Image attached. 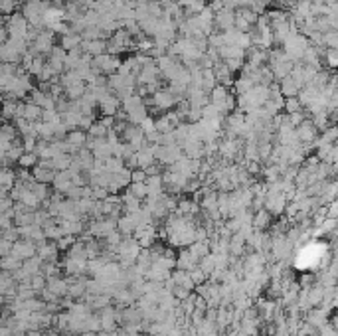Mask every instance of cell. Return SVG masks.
<instances>
[{"label": "cell", "mask_w": 338, "mask_h": 336, "mask_svg": "<svg viewBox=\"0 0 338 336\" xmlns=\"http://www.w3.org/2000/svg\"><path fill=\"white\" fill-rule=\"evenodd\" d=\"M50 4H52L50 0L48 2L46 0H26L20 10H22L24 18L30 22V26H34L38 30H46L44 28V14L50 8Z\"/></svg>", "instance_id": "1"}, {"label": "cell", "mask_w": 338, "mask_h": 336, "mask_svg": "<svg viewBox=\"0 0 338 336\" xmlns=\"http://www.w3.org/2000/svg\"><path fill=\"white\" fill-rule=\"evenodd\" d=\"M123 109L127 111L129 121H131L133 125H141V123L149 117V105H147L145 97H141L139 93H135V95H131L129 99H125V101H123Z\"/></svg>", "instance_id": "2"}, {"label": "cell", "mask_w": 338, "mask_h": 336, "mask_svg": "<svg viewBox=\"0 0 338 336\" xmlns=\"http://www.w3.org/2000/svg\"><path fill=\"white\" fill-rule=\"evenodd\" d=\"M56 42V34L50 30V28H46V30H42L40 34H38V38L30 44V52L34 54V56H48L52 50H54V44Z\"/></svg>", "instance_id": "3"}, {"label": "cell", "mask_w": 338, "mask_h": 336, "mask_svg": "<svg viewBox=\"0 0 338 336\" xmlns=\"http://www.w3.org/2000/svg\"><path fill=\"white\" fill-rule=\"evenodd\" d=\"M151 107H155V111H161V113H169L170 109H176V105H178V99L172 95L169 91V87L167 89H159L157 93H153V97L151 99H145Z\"/></svg>", "instance_id": "4"}, {"label": "cell", "mask_w": 338, "mask_h": 336, "mask_svg": "<svg viewBox=\"0 0 338 336\" xmlns=\"http://www.w3.org/2000/svg\"><path fill=\"white\" fill-rule=\"evenodd\" d=\"M4 26L10 32V38H26L30 30V22L24 18V14L14 12L12 16H4Z\"/></svg>", "instance_id": "5"}, {"label": "cell", "mask_w": 338, "mask_h": 336, "mask_svg": "<svg viewBox=\"0 0 338 336\" xmlns=\"http://www.w3.org/2000/svg\"><path fill=\"white\" fill-rule=\"evenodd\" d=\"M155 155H157V161L165 167H172L176 165L182 157H184V151L180 145H172V147H167V145H155Z\"/></svg>", "instance_id": "6"}, {"label": "cell", "mask_w": 338, "mask_h": 336, "mask_svg": "<svg viewBox=\"0 0 338 336\" xmlns=\"http://www.w3.org/2000/svg\"><path fill=\"white\" fill-rule=\"evenodd\" d=\"M121 65H123L121 57L113 56V54H103V56L93 57V67H97V69H99L101 73H105V75L117 73Z\"/></svg>", "instance_id": "7"}, {"label": "cell", "mask_w": 338, "mask_h": 336, "mask_svg": "<svg viewBox=\"0 0 338 336\" xmlns=\"http://www.w3.org/2000/svg\"><path fill=\"white\" fill-rule=\"evenodd\" d=\"M32 174H34V180H36V182H42V184H54L57 170L54 168L52 161H40L38 167L32 168Z\"/></svg>", "instance_id": "8"}, {"label": "cell", "mask_w": 338, "mask_h": 336, "mask_svg": "<svg viewBox=\"0 0 338 336\" xmlns=\"http://www.w3.org/2000/svg\"><path fill=\"white\" fill-rule=\"evenodd\" d=\"M30 101H34L36 105H40L44 111H54L57 105V97H54L48 89H34Z\"/></svg>", "instance_id": "9"}, {"label": "cell", "mask_w": 338, "mask_h": 336, "mask_svg": "<svg viewBox=\"0 0 338 336\" xmlns=\"http://www.w3.org/2000/svg\"><path fill=\"white\" fill-rule=\"evenodd\" d=\"M161 69H159V65H157V59L153 61V63H149V65H145L143 69H141V73H139V87L141 85H153V83H161Z\"/></svg>", "instance_id": "10"}, {"label": "cell", "mask_w": 338, "mask_h": 336, "mask_svg": "<svg viewBox=\"0 0 338 336\" xmlns=\"http://www.w3.org/2000/svg\"><path fill=\"white\" fill-rule=\"evenodd\" d=\"M235 10L224 8L220 12H216V32H227L235 28Z\"/></svg>", "instance_id": "11"}, {"label": "cell", "mask_w": 338, "mask_h": 336, "mask_svg": "<svg viewBox=\"0 0 338 336\" xmlns=\"http://www.w3.org/2000/svg\"><path fill=\"white\" fill-rule=\"evenodd\" d=\"M180 117L176 113H163L159 119H157V131L163 133V135H169V133H174L176 127L180 125Z\"/></svg>", "instance_id": "12"}, {"label": "cell", "mask_w": 338, "mask_h": 336, "mask_svg": "<svg viewBox=\"0 0 338 336\" xmlns=\"http://www.w3.org/2000/svg\"><path fill=\"white\" fill-rule=\"evenodd\" d=\"M229 95H231V93H229V87L220 85V83H218V85L214 87V91L210 93V103H212V105H216L220 111L224 113L225 117H227L225 105H227V99H229Z\"/></svg>", "instance_id": "13"}, {"label": "cell", "mask_w": 338, "mask_h": 336, "mask_svg": "<svg viewBox=\"0 0 338 336\" xmlns=\"http://www.w3.org/2000/svg\"><path fill=\"white\" fill-rule=\"evenodd\" d=\"M214 73H216V77H218V83L220 85H225V87H229V85H233L235 83V77H233V71L225 65L224 59H218L216 63H214Z\"/></svg>", "instance_id": "14"}, {"label": "cell", "mask_w": 338, "mask_h": 336, "mask_svg": "<svg viewBox=\"0 0 338 336\" xmlns=\"http://www.w3.org/2000/svg\"><path fill=\"white\" fill-rule=\"evenodd\" d=\"M18 182V170L10 167H4L0 172V188H2V196H8V192L16 186Z\"/></svg>", "instance_id": "15"}, {"label": "cell", "mask_w": 338, "mask_h": 336, "mask_svg": "<svg viewBox=\"0 0 338 336\" xmlns=\"http://www.w3.org/2000/svg\"><path fill=\"white\" fill-rule=\"evenodd\" d=\"M157 163V155H155V145H145L139 153H137V167L139 168H149V167H153Z\"/></svg>", "instance_id": "16"}, {"label": "cell", "mask_w": 338, "mask_h": 336, "mask_svg": "<svg viewBox=\"0 0 338 336\" xmlns=\"http://www.w3.org/2000/svg\"><path fill=\"white\" fill-rule=\"evenodd\" d=\"M73 176H71V170H59L56 174V180H54V188L59 194H67L71 188H73Z\"/></svg>", "instance_id": "17"}, {"label": "cell", "mask_w": 338, "mask_h": 336, "mask_svg": "<svg viewBox=\"0 0 338 336\" xmlns=\"http://www.w3.org/2000/svg\"><path fill=\"white\" fill-rule=\"evenodd\" d=\"M81 50H83V54H89L93 57L103 56V54H107V40H83Z\"/></svg>", "instance_id": "18"}, {"label": "cell", "mask_w": 338, "mask_h": 336, "mask_svg": "<svg viewBox=\"0 0 338 336\" xmlns=\"http://www.w3.org/2000/svg\"><path fill=\"white\" fill-rule=\"evenodd\" d=\"M121 107H123V101H121L117 95H111L109 99H105L103 103H99V111H101L103 117H115Z\"/></svg>", "instance_id": "19"}, {"label": "cell", "mask_w": 338, "mask_h": 336, "mask_svg": "<svg viewBox=\"0 0 338 336\" xmlns=\"http://www.w3.org/2000/svg\"><path fill=\"white\" fill-rule=\"evenodd\" d=\"M65 143L77 151L85 149V143H87V133L81 131V129H75V131H69L67 137H65Z\"/></svg>", "instance_id": "20"}, {"label": "cell", "mask_w": 338, "mask_h": 336, "mask_svg": "<svg viewBox=\"0 0 338 336\" xmlns=\"http://www.w3.org/2000/svg\"><path fill=\"white\" fill-rule=\"evenodd\" d=\"M81 42H83V36H81V34H73V32H69V34H65V36L59 38V46H61L65 52H71V50H75V48H81Z\"/></svg>", "instance_id": "21"}, {"label": "cell", "mask_w": 338, "mask_h": 336, "mask_svg": "<svg viewBox=\"0 0 338 336\" xmlns=\"http://www.w3.org/2000/svg\"><path fill=\"white\" fill-rule=\"evenodd\" d=\"M255 85H257V83H255L251 77L239 75V77L235 79V83H233V93H235V95H245V93H249Z\"/></svg>", "instance_id": "22"}, {"label": "cell", "mask_w": 338, "mask_h": 336, "mask_svg": "<svg viewBox=\"0 0 338 336\" xmlns=\"http://www.w3.org/2000/svg\"><path fill=\"white\" fill-rule=\"evenodd\" d=\"M0 59H2V63H22V54H18L12 46H8V44H2L0 46Z\"/></svg>", "instance_id": "23"}, {"label": "cell", "mask_w": 338, "mask_h": 336, "mask_svg": "<svg viewBox=\"0 0 338 336\" xmlns=\"http://www.w3.org/2000/svg\"><path fill=\"white\" fill-rule=\"evenodd\" d=\"M36 133L42 141H48V143L56 141V131H54V125H50V123L36 121Z\"/></svg>", "instance_id": "24"}, {"label": "cell", "mask_w": 338, "mask_h": 336, "mask_svg": "<svg viewBox=\"0 0 338 336\" xmlns=\"http://www.w3.org/2000/svg\"><path fill=\"white\" fill-rule=\"evenodd\" d=\"M267 59V50H263V48H259V46H251L249 50H247V61L249 63H253V65H257V67H263V61Z\"/></svg>", "instance_id": "25"}, {"label": "cell", "mask_w": 338, "mask_h": 336, "mask_svg": "<svg viewBox=\"0 0 338 336\" xmlns=\"http://www.w3.org/2000/svg\"><path fill=\"white\" fill-rule=\"evenodd\" d=\"M85 93H87V83H85V81H79V83H75V85L65 87V97L71 99V101L81 99Z\"/></svg>", "instance_id": "26"}, {"label": "cell", "mask_w": 338, "mask_h": 336, "mask_svg": "<svg viewBox=\"0 0 338 336\" xmlns=\"http://www.w3.org/2000/svg\"><path fill=\"white\" fill-rule=\"evenodd\" d=\"M42 115H44V109L40 105H36L34 101H28L26 103V111H24V119L36 123V121H42Z\"/></svg>", "instance_id": "27"}, {"label": "cell", "mask_w": 338, "mask_h": 336, "mask_svg": "<svg viewBox=\"0 0 338 336\" xmlns=\"http://www.w3.org/2000/svg\"><path fill=\"white\" fill-rule=\"evenodd\" d=\"M235 12H237V16H241V18H243L245 22H249L251 26H257V22H259V16H261V14H257V12L251 8V6H241V8H237Z\"/></svg>", "instance_id": "28"}, {"label": "cell", "mask_w": 338, "mask_h": 336, "mask_svg": "<svg viewBox=\"0 0 338 336\" xmlns=\"http://www.w3.org/2000/svg\"><path fill=\"white\" fill-rule=\"evenodd\" d=\"M71 163H73V155H67V153H59L54 157V161H52V165L56 168L57 172L59 170H69L71 168Z\"/></svg>", "instance_id": "29"}, {"label": "cell", "mask_w": 338, "mask_h": 336, "mask_svg": "<svg viewBox=\"0 0 338 336\" xmlns=\"http://www.w3.org/2000/svg\"><path fill=\"white\" fill-rule=\"evenodd\" d=\"M218 85V77L214 73V69H204V83H202V89L210 95L214 91V87Z\"/></svg>", "instance_id": "30"}, {"label": "cell", "mask_w": 338, "mask_h": 336, "mask_svg": "<svg viewBox=\"0 0 338 336\" xmlns=\"http://www.w3.org/2000/svg\"><path fill=\"white\" fill-rule=\"evenodd\" d=\"M38 163H40V157H38L36 153H24V155L20 157V161H18V167L32 170L34 167H38Z\"/></svg>", "instance_id": "31"}, {"label": "cell", "mask_w": 338, "mask_h": 336, "mask_svg": "<svg viewBox=\"0 0 338 336\" xmlns=\"http://www.w3.org/2000/svg\"><path fill=\"white\" fill-rule=\"evenodd\" d=\"M81 117H83V115L69 111V113H63V115H61V121H63V123L67 125V129H69V131H75V129H79Z\"/></svg>", "instance_id": "32"}, {"label": "cell", "mask_w": 338, "mask_h": 336, "mask_svg": "<svg viewBox=\"0 0 338 336\" xmlns=\"http://www.w3.org/2000/svg\"><path fill=\"white\" fill-rule=\"evenodd\" d=\"M123 202H125V208H127L129 212H133V214L141 210V200H139V198H137V196H135L131 190H129V192L123 196Z\"/></svg>", "instance_id": "33"}, {"label": "cell", "mask_w": 338, "mask_h": 336, "mask_svg": "<svg viewBox=\"0 0 338 336\" xmlns=\"http://www.w3.org/2000/svg\"><path fill=\"white\" fill-rule=\"evenodd\" d=\"M93 157H95L97 161H109L113 157V149L111 145H109V141H105L101 147H97V149L93 151Z\"/></svg>", "instance_id": "34"}, {"label": "cell", "mask_w": 338, "mask_h": 336, "mask_svg": "<svg viewBox=\"0 0 338 336\" xmlns=\"http://www.w3.org/2000/svg\"><path fill=\"white\" fill-rule=\"evenodd\" d=\"M16 111H18V101L4 97V119L6 121H10V119L14 121L16 119Z\"/></svg>", "instance_id": "35"}, {"label": "cell", "mask_w": 338, "mask_h": 336, "mask_svg": "<svg viewBox=\"0 0 338 336\" xmlns=\"http://www.w3.org/2000/svg\"><path fill=\"white\" fill-rule=\"evenodd\" d=\"M46 63H48V59H44V56H36L34 57V63H32V67H30V75L32 77H40L42 75V71H44V67H46Z\"/></svg>", "instance_id": "36"}, {"label": "cell", "mask_w": 338, "mask_h": 336, "mask_svg": "<svg viewBox=\"0 0 338 336\" xmlns=\"http://www.w3.org/2000/svg\"><path fill=\"white\" fill-rule=\"evenodd\" d=\"M131 192L139 198V200H145V198H149V186H147V182H133L131 184Z\"/></svg>", "instance_id": "37"}, {"label": "cell", "mask_w": 338, "mask_h": 336, "mask_svg": "<svg viewBox=\"0 0 338 336\" xmlns=\"http://www.w3.org/2000/svg\"><path fill=\"white\" fill-rule=\"evenodd\" d=\"M202 206H204L206 210H216V208H218V194H216L214 190H208V188H206V194H204Z\"/></svg>", "instance_id": "38"}, {"label": "cell", "mask_w": 338, "mask_h": 336, "mask_svg": "<svg viewBox=\"0 0 338 336\" xmlns=\"http://www.w3.org/2000/svg\"><path fill=\"white\" fill-rule=\"evenodd\" d=\"M196 202H198V200L184 198V200L178 202V210H180L182 214H196V212H198V204H196Z\"/></svg>", "instance_id": "39"}, {"label": "cell", "mask_w": 338, "mask_h": 336, "mask_svg": "<svg viewBox=\"0 0 338 336\" xmlns=\"http://www.w3.org/2000/svg\"><path fill=\"white\" fill-rule=\"evenodd\" d=\"M81 36H83V40H105L103 38V30L99 26H87Z\"/></svg>", "instance_id": "40"}, {"label": "cell", "mask_w": 338, "mask_h": 336, "mask_svg": "<svg viewBox=\"0 0 338 336\" xmlns=\"http://www.w3.org/2000/svg\"><path fill=\"white\" fill-rule=\"evenodd\" d=\"M109 131H111V129H107L101 121H95V123H93V127H91L87 133H89V135H93V137H99V139H107Z\"/></svg>", "instance_id": "41"}, {"label": "cell", "mask_w": 338, "mask_h": 336, "mask_svg": "<svg viewBox=\"0 0 338 336\" xmlns=\"http://www.w3.org/2000/svg\"><path fill=\"white\" fill-rule=\"evenodd\" d=\"M105 168H107L111 174H119V172L125 168V161L119 159V157H111L109 161H105Z\"/></svg>", "instance_id": "42"}, {"label": "cell", "mask_w": 338, "mask_h": 336, "mask_svg": "<svg viewBox=\"0 0 338 336\" xmlns=\"http://www.w3.org/2000/svg\"><path fill=\"white\" fill-rule=\"evenodd\" d=\"M28 188H30V190H32V192L40 198V200H46V198H48V194H50V192H48V184H42V182H36V180H34Z\"/></svg>", "instance_id": "43"}, {"label": "cell", "mask_w": 338, "mask_h": 336, "mask_svg": "<svg viewBox=\"0 0 338 336\" xmlns=\"http://www.w3.org/2000/svg\"><path fill=\"white\" fill-rule=\"evenodd\" d=\"M273 73L279 77V79H285L287 75H289V71H291V65L287 63V59L285 61H277V63H273Z\"/></svg>", "instance_id": "44"}, {"label": "cell", "mask_w": 338, "mask_h": 336, "mask_svg": "<svg viewBox=\"0 0 338 336\" xmlns=\"http://www.w3.org/2000/svg\"><path fill=\"white\" fill-rule=\"evenodd\" d=\"M139 127L145 131V135H151V133H155V131H157V119H153V117L149 115V117H147V119H145Z\"/></svg>", "instance_id": "45"}, {"label": "cell", "mask_w": 338, "mask_h": 336, "mask_svg": "<svg viewBox=\"0 0 338 336\" xmlns=\"http://www.w3.org/2000/svg\"><path fill=\"white\" fill-rule=\"evenodd\" d=\"M16 4H18V0H2V2H0L2 14H4V16H12L14 10H16Z\"/></svg>", "instance_id": "46"}, {"label": "cell", "mask_w": 338, "mask_h": 336, "mask_svg": "<svg viewBox=\"0 0 338 336\" xmlns=\"http://www.w3.org/2000/svg\"><path fill=\"white\" fill-rule=\"evenodd\" d=\"M281 91H283V95L293 97V95H295V81H293V79H289V77H285V79H283Z\"/></svg>", "instance_id": "47"}, {"label": "cell", "mask_w": 338, "mask_h": 336, "mask_svg": "<svg viewBox=\"0 0 338 336\" xmlns=\"http://www.w3.org/2000/svg\"><path fill=\"white\" fill-rule=\"evenodd\" d=\"M237 14V12H235ZM235 30H239V32H245V34H249L251 30H253V26L249 24V22H245L241 16H235Z\"/></svg>", "instance_id": "48"}, {"label": "cell", "mask_w": 338, "mask_h": 336, "mask_svg": "<svg viewBox=\"0 0 338 336\" xmlns=\"http://www.w3.org/2000/svg\"><path fill=\"white\" fill-rule=\"evenodd\" d=\"M109 188H105V186H95L93 188V200H107L109 198Z\"/></svg>", "instance_id": "49"}, {"label": "cell", "mask_w": 338, "mask_h": 336, "mask_svg": "<svg viewBox=\"0 0 338 336\" xmlns=\"http://www.w3.org/2000/svg\"><path fill=\"white\" fill-rule=\"evenodd\" d=\"M93 123H95V115H83V117H81V123H79V129L87 133V131L93 127Z\"/></svg>", "instance_id": "50"}, {"label": "cell", "mask_w": 338, "mask_h": 336, "mask_svg": "<svg viewBox=\"0 0 338 336\" xmlns=\"http://www.w3.org/2000/svg\"><path fill=\"white\" fill-rule=\"evenodd\" d=\"M198 67L200 69H212L214 67V59L208 56V54H202L198 57Z\"/></svg>", "instance_id": "51"}, {"label": "cell", "mask_w": 338, "mask_h": 336, "mask_svg": "<svg viewBox=\"0 0 338 336\" xmlns=\"http://www.w3.org/2000/svg\"><path fill=\"white\" fill-rule=\"evenodd\" d=\"M65 196H67L69 200H73V202H75V200H81V198H83V186H73Z\"/></svg>", "instance_id": "52"}, {"label": "cell", "mask_w": 338, "mask_h": 336, "mask_svg": "<svg viewBox=\"0 0 338 336\" xmlns=\"http://www.w3.org/2000/svg\"><path fill=\"white\" fill-rule=\"evenodd\" d=\"M149 174L143 170V168H135L133 170V182H147Z\"/></svg>", "instance_id": "53"}, {"label": "cell", "mask_w": 338, "mask_h": 336, "mask_svg": "<svg viewBox=\"0 0 338 336\" xmlns=\"http://www.w3.org/2000/svg\"><path fill=\"white\" fill-rule=\"evenodd\" d=\"M99 121H101L107 129H113V127H115V123H117V119H115V117H101Z\"/></svg>", "instance_id": "54"}, {"label": "cell", "mask_w": 338, "mask_h": 336, "mask_svg": "<svg viewBox=\"0 0 338 336\" xmlns=\"http://www.w3.org/2000/svg\"><path fill=\"white\" fill-rule=\"evenodd\" d=\"M16 216H18V222H20V224H30V222H32V220H34V218H32V214H16Z\"/></svg>", "instance_id": "55"}, {"label": "cell", "mask_w": 338, "mask_h": 336, "mask_svg": "<svg viewBox=\"0 0 338 336\" xmlns=\"http://www.w3.org/2000/svg\"><path fill=\"white\" fill-rule=\"evenodd\" d=\"M145 172H147L149 176H161V174H163V172H161V168L157 167V165H153V167L145 168Z\"/></svg>", "instance_id": "56"}, {"label": "cell", "mask_w": 338, "mask_h": 336, "mask_svg": "<svg viewBox=\"0 0 338 336\" xmlns=\"http://www.w3.org/2000/svg\"><path fill=\"white\" fill-rule=\"evenodd\" d=\"M263 174H265L269 180H275V178H277V170H275V167H269Z\"/></svg>", "instance_id": "57"}, {"label": "cell", "mask_w": 338, "mask_h": 336, "mask_svg": "<svg viewBox=\"0 0 338 336\" xmlns=\"http://www.w3.org/2000/svg\"><path fill=\"white\" fill-rule=\"evenodd\" d=\"M285 107H287V109H289V111H291V113H293V111H297V101H295V99H289Z\"/></svg>", "instance_id": "58"}, {"label": "cell", "mask_w": 338, "mask_h": 336, "mask_svg": "<svg viewBox=\"0 0 338 336\" xmlns=\"http://www.w3.org/2000/svg\"><path fill=\"white\" fill-rule=\"evenodd\" d=\"M20 249H18V253H22V255H26V253H30V245L28 243H22V245H18Z\"/></svg>", "instance_id": "59"}, {"label": "cell", "mask_w": 338, "mask_h": 336, "mask_svg": "<svg viewBox=\"0 0 338 336\" xmlns=\"http://www.w3.org/2000/svg\"><path fill=\"white\" fill-rule=\"evenodd\" d=\"M265 220H267V214H265V212H259V214H257V224H265Z\"/></svg>", "instance_id": "60"}, {"label": "cell", "mask_w": 338, "mask_h": 336, "mask_svg": "<svg viewBox=\"0 0 338 336\" xmlns=\"http://www.w3.org/2000/svg\"><path fill=\"white\" fill-rule=\"evenodd\" d=\"M71 2H79V4H83V2H85V0H71Z\"/></svg>", "instance_id": "61"}]
</instances>
